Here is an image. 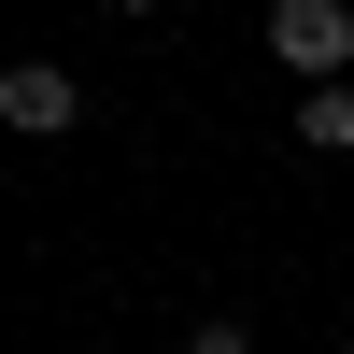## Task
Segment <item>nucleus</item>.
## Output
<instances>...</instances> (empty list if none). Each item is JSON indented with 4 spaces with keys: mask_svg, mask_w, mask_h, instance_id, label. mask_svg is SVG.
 I'll return each instance as SVG.
<instances>
[{
    "mask_svg": "<svg viewBox=\"0 0 354 354\" xmlns=\"http://www.w3.org/2000/svg\"><path fill=\"white\" fill-rule=\"evenodd\" d=\"M270 57L298 85H340V57H354V0H270Z\"/></svg>",
    "mask_w": 354,
    "mask_h": 354,
    "instance_id": "obj_1",
    "label": "nucleus"
},
{
    "mask_svg": "<svg viewBox=\"0 0 354 354\" xmlns=\"http://www.w3.org/2000/svg\"><path fill=\"white\" fill-rule=\"evenodd\" d=\"M71 113H85V85L57 71V57H15V71H0V128H15V142H57Z\"/></svg>",
    "mask_w": 354,
    "mask_h": 354,
    "instance_id": "obj_2",
    "label": "nucleus"
},
{
    "mask_svg": "<svg viewBox=\"0 0 354 354\" xmlns=\"http://www.w3.org/2000/svg\"><path fill=\"white\" fill-rule=\"evenodd\" d=\"M298 142H312V156H354V85H312V100H298Z\"/></svg>",
    "mask_w": 354,
    "mask_h": 354,
    "instance_id": "obj_3",
    "label": "nucleus"
},
{
    "mask_svg": "<svg viewBox=\"0 0 354 354\" xmlns=\"http://www.w3.org/2000/svg\"><path fill=\"white\" fill-rule=\"evenodd\" d=\"M185 354H255V326H185Z\"/></svg>",
    "mask_w": 354,
    "mask_h": 354,
    "instance_id": "obj_4",
    "label": "nucleus"
},
{
    "mask_svg": "<svg viewBox=\"0 0 354 354\" xmlns=\"http://www.w3.org/2000/svg\"><path fill=\"white\" fill-rule=\"evenodd\" d=\"M113 15H170V0H113Z\"/></svg>",
    "mask_w": 354,
    "mask_h": 354,
    "instance_id": "obj_5",
    "label": "nucleus"
}]
</instances>
